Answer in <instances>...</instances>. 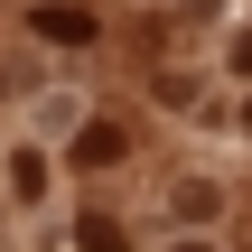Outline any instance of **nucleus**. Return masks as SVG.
<instances>
[{"label": "nucleus", "instance_id": "1", "mask_svg": "<svg viewBox=\"0 0 252 252\" xmlns=\"http://www.w3.org/2000/svg\"><path fill=\"white\" fill-rule=\"evenodd\" d=\"M37 28H47L56 47H84V37H94V19H84V9H37Z\"/></svg>", "mask_w": 252, "mask_h": 252}, {"label": "nucleus", "instance_id": "2", "mask_svg": "<svg viewBox=\"0 0 252 252\" xmlns=\"http://www.w3.org/2000/svg\"><path fill=\"white\" fill-rule=\"evenodd\" d=\"M112 150H122V140H112V131H103V122H94V131H84V140H75V159H84V168H103V159H112Z\"/></svg>", "mask_w": 252, "mask_h": 252}]
</instances>
